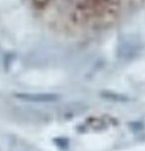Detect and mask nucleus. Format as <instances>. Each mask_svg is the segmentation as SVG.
Returning <instances> with one entry per match:
<instances>
[{"label":"nucleus","instance_id":"f257e3e1","mask_svg":"<svg viewBox=\"0 0 145 151\" xmlns=\"http://www.w3.org/2000/svg\"><path fill=\"white\" fill-rule=\"evenodd\" d=\"M48 28L68 36L104 31L135 12L145 0H28Z\"/></svg>","mask_w":145,"mask_h":151}]
</instances>
